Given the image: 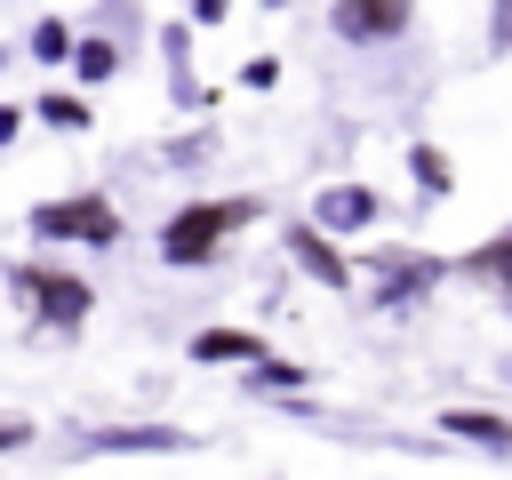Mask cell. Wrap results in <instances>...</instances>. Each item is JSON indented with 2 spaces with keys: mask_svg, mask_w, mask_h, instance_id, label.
<instances>
[{
  "mask_svg": "<svg viewBox=\"0 0 512 480\" xmlns=\"http://www.w3.org/2000/svg\"><path fill=\"white\" fill-rule=\"evenodd\" d=\"M248 224H256V200H248V192H232V200H192V208H176V216L160 224V264H216L224 240L248 232Z\"/></svg>",
  "mask_w": 512,
  "mask_h": 480,
  "instance_id": "1",
  "label": "cell"
},
{
  "mask_svg": "<svg viewBox=\"0 0 512 480\" xmlns=\"http://www.w3.org/2000/svg\"><path fill=\"white\" fill-rule=\"evenodd\" d=\"M8 296L40 320V328H80L88 312H96V288L80 280V272H64V264H40V256H24V264H8Z\"/></svg>",
  "mask_w": 512,
  "mask_h": 480,
  "instance_id": "2",
  "label": "cell"
},
{
  "mask_svg": "<svg viewBox=\"0 0 512 480\" xmlns=\"http://www.w3.org/2000/svg\"><path fill=\"white\" fill-rule=\"evenodd\" d=\"M32 232L40 240H80V248H120V208L104 192H72V200H40L32 208Z\"/></svg>",
  "mask_w": 512,
  "mask_h": 480,
  "instance_id": "3",
  "label": "cell"
},
{
  "mask_svg": "<svg viewBox=\"0 0 512 480\" xmlns=\"http://www.w3.org/2000/svg\"><path fill=\"white\" fill-rule=\"evenodd\" d=\"M440 272H448L440 256H408V248H376V256H368V288H376V304H384V312L424 304Z\"/></svg>",
  "mask_w": 512,
  "mask_h": 480,
  "instance_id": "4",
  "label": "cell"
},
{
  "mask_svg": "<svg viewBox=\"0 0 512 480\" xmlns=\"http://www.w3.org/2000/svg\"><path fill=\"white\" fill-rule=\"evenodd\" d=\"M408 16H416V0H336V8H328L336 40H352V48H384V40H400Z\"/></svg>",
  "mask_w": 512,
  "mask_h": 480,
  "instance_id": "5",
  "label": "cell"
},
{
  "mask_svg": "<svg viewBox=\"0 0 512 480\" xmlns=\"http://www.w3.org/2000/svg\"><path fill=\"white\" fill-rule=\"evenodd\" d=\"M80 448L88 456H184V448H200V432H176V424H112V432H88Z\"/></svg>",
  "mask_w": 512,
  "mask_h": 480,
  "instance_id": "6",
  "label": "cell"
},
{
  "mask_svg": "<svg viewBox=\"0 0 512 480\" xmlns=\"http://www.w3.org/2000/svg\"><path fill=\"white\" fill-rule=\"evenodd\" d=\"M376 216H384V200H376L368 184H328V192L312 200V232H328V240H336V232H368Z\"/></svg>",
  "mask_w": 512,
  "mask_h": 480,
  "instance_id": "7",
  "label": "cell"
},
{
  "mask_svg": "<svg viewBox=\"0 0 512 480\" xmlns=\"http://www.w3.org/2000/svg\"><path fill=\"white\" fill-rule=\"evenodd\" d=\"M288 256L312 272V280H328V288H352V264H344V248L328 240V232H312V224H296L288 232Z\"/></svg>",
  "mask_w": 512,
  "mask_h": 480,
  "instance_id": "8",
  "label": "cell"
},
{
  "mask_svg": "<svg viewBox=\"0 0 512 480\" xmlns=\"http://www.w3.org/2000/svg\"><path fill=\"white\" fill-rule=\"evenodd\" d=\"M440 432H448V440H472V448H488V456H504V448H512V424H504L496 408H448V416H440Z\"/></svg>",
  "mask_w": 512,
  "mask_h": 480,
  "instance_id": "9",
  "label": "cell"
},
{
  "mask_svg": "<svg viewBox=\"0 0 512 480\" xmlns=\"http://www.w3.org/2000/svg\"><path fill=\"white\" fill-rule=\"evenodd\" d=\"M408 176H416V192H424V200L456 192V160H448L440 144H408Z\"/></svg>",
  "mask_w": 512,
  "mask_h": 480,
  "instance_id": "10",
  "label": "cell"
},
{
  "mask_svg": "<svg viewBox=\"0 0 512 480\" xmlns=\"http://www.w3.org/2000/svg\"><path fill=\"white\" fill-rule=\"evenodd\" d=\"M192 360H264V336H248V328H200Z\"/></svg>",
  "mask_w": 512,
  "mask_h": 480,
  "instance_id": "11",
  "label": "cell"
},
{
  "mask_svg": "<svg viewBox=\"0 0 512 480\" xmlns=\"http://www.w3.org/2000/svg\"><path fill=\"white\" fill-rule=\"evenodd\" d=\"M80 80H112L120 72V40H104V32H88V40H72V56H64Z\"/></svg>",
  "mask_w": 512,
  "mask_h": 480,
  "instance_id": "12",
  "label": "cell"
},
{
  "mask_svg": "<svg viewBox=\"0 0 512 480\" xmlns=\"http://www.w3.org/2000/svg\"><path fill=\"white\" fill-rule=\"evenodd\" d=\"M32 120H48V128H64V136H80L96 112H88V96H72V88H48V96L32 104Z\"/></svg>",
  "mask_w": 512,
  "mask_h": 480,
  "instance_id": "13",
  "label": "cell"
},
{
  "mask_svg": "<svg viewBox=\"0 0 512 480\" xmlns=\"http://www.w3.org/2000/svg\"><path fill=\"white\" fill-rule=\"evenodd\" d=\"M72 40H80V32H72L64 16H40V24H32V56H40V64H64Z\"/></svg>",
  "mask_w": 512,
  "mask_h": 480,
  "instance_id": "14",
  "label": "cell"
},
{
  "mask_svg": "<svg viewBox=\"0 0 512 480\" xmlns=\"http://www.w3.org/2000/svg\"><path fill=\"white\" fill-rule=\"evenodd\" d=\"M304 376H312L304 360H272V352L256 360V392H304Z\"/></svg>",
  "mask_w": 512,
  "mask_h": 480,
  "instance_id": "15",
  "label": "cell"
},
{
  "mask_svg": "<svg viewBox=\"0 0 512 480\" xmlns=\"http://www.w3.org/2000/svg\"><path fill=\"white\" fill-rule=\"evenodd\" d=\"M240 80H248V88H272V80H280V64H272V56H248V64H240Z\"/></svg>",
  "mask_w": 512,
  "mask_h": 480,
  "instance_id": "16",
  "label": "cell"
},
{
  "mask_svg": "<svg viewBox=\"0 0 512 480\" xmlns=\"http://www.w3.org/2000/svg\"><path fill=\"white\" fill-rule=\"evenodd\" d=\"M24 440H32V424H24V416H0V456H16Z\"/></svg>",
  "mask_w": 512,
  "mask_h": 480,
  "instance_id": "17",
  "label": "cell"
},
{
  "mask_svg": "<svg viewBox=\"0 0 512 480\" xmlns=\"http://www.w3.org/2000/svg\"><path fill=\"white\" fill-rule=\"evenodd\" d=\"M232 16V0H192V24H224Z\"/></svg>",
  "mask_w": 512,
  "mask_h": 480,
  "instance_id": "18",
  "label": "cell"
},
{
  "mask_svg": "<svg viewBox=\"0 0 512 480\" xmlns=\"http://www.w3.org/2000/svg\"><path fill=\"white\" fill-rule=\"evenodd\" d=\"M16 128H24V112H16V104H0V144H16Z\"/></svg>",
  "mask_w": 512,
  "mask_h": 480,
  "instance_id": "19",
  "label": "cell"
}]
</instances>
